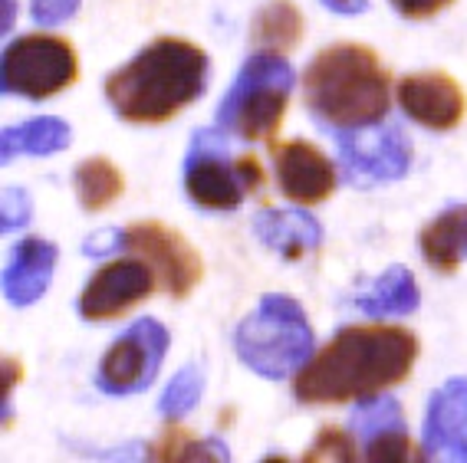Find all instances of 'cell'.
<instances>
[{
  "instance_id": "1",
  "label": "cell",
  "mask_w": 467,
  "mask_h": 463,
  "mask_svg": "<svg viewBox=\"0 0 467 463\" xmlns=\"http://www.w3.org/2000/svg\"><path fill=\"white\" fill-rule=\"evenodd\" d=\"M418 339L401 325H346L293 378L303 405H359L409 378Z\"/></svg>"
},
{
  "instance_id": "2",
  "label": "cell",
  "mask_w": 467,
  "mask_h": 463,
  "mask_svg": "<svg viewBox=\"0 0 467 463\" xmlns=\"http://www.w3.org/2000/svg\"><path fill=\"white\" fill-rule=\"evenodd\" d=\"M208 86V57L178 36H161L106 79V99L132 125H161Z\"/></svg>"
},
{
  "instance_id": "3",
  "label": "cell",
  "mask_w": 467,
  "mask_h": 463,
  "mask_svg": "<svg viewBox=\"0 0 467 463\" xmlns=\"http://www.w3.org/2000/svg\"><path fill=\"white\" fill-rule=\"evenodd\" d=\"M303 96L309 112L333 132L368 129L389 112V73L368 46L336 43L306 67Z\"/></svg>"
},
{
  "instance_id": "4",
  "label": "cell",
  "mask_w": 467,
  "mask_h": 463,
  "mask_svg": "<svg viewBox=\"0 0 467 463\" xmlns=\"http://www.w3.org/2000/svg\"><path fill=\"white\" fill-rule=\"evenodd\" d=\"M313 325L300 303L284 293H270L260 299L247 319H241L234 332V348L241 362L257 372L260 378L284 381L300 375L313 358Z\"/></svg>"
},
{
  "instance_id": "5",
  "label": "cell",
  "mask_w": 467,
  "mask_h": 463,
  "mask_svg": "<svg viewBox=\"0 0 467 463\" xmlns=\"http://www.w3.org/2000/svg\"><path fill=\"white\" fill-rule=\"evenodd\" d=\"M296 73L284 57L257 53L244 63L234 86L217 106V129L241 135L244 141H270L284 122Z\"/></svg>"
},
{
  "instance_id": "6",
  "label": "cell",
  "mask_w": 467,
  "mask_h": 463,
  "mask_svg": "<svg viewBox=\"0 0 467 463\" xmlns=\"http://www.w3.org/2000/svg\"><path fill=\"white\" fill-rule=\"evenodd\" d=\"M264 184L257 158L231 155L221 129L194 132L192 149L184 158V190L192 204L204 211H234L247 194Z\"/></svg>"
},
{
  "instance_id": "7",
  "label": "cell",
  "mask_w": 467,
  "mask_h": 463,
  "mask_svg": "<svg viewBox=\"0 0 467 463\" xmlns=\"http://www.w3.org/2000/svg\"><path fill=\"white\" fill-rule=\"evenodd\" d=\"M79 63L67 40L57 36H20L4 50L0 86L10 96L24 99H50L73 86Z\"/></svg>"
},
{
  "instance_id": "8",
  "label": "cell",
  "mask_w": 467,
  "mask_h": 463,
  "mask_svg": "<svg viewBox=\"0 0 467 463\" xmlns=\"http://www.w3.org/2000/svg\"><path fill=\"white\" fill-rule=\"evenodd\" d=\"M168 355V329L159 319H139L112 345L96 372V385L106 395H139L159 378Z\"/></svg>"
},
{
  "instance_id": "9",
  "label": "cell",
  "mask_w": 467,
  "mask_h": 463,
  "mask_svg": "<svg viewBox=\"0 0 467 463\" xmlns=\"http://www.w3.org/2000/svg\"><path fill=\"white\" fill-rule=\"evenodd\" d=\"M336 145L342 171L359 188L399 181L411 165V141L395 122L336 132Z\"/></svg>"
},
{
  "instance_id": "10",
  "label": "cell",
  "mask_w": 467,
  "mask_h": 463,
  "mask_svg": "<svg viewBox=\"0 0 467 463\" xmlns=\"http://www.w3.org/2000/svg\"><path fill=\"white\" fill-rule=\"evenodd\" d=\"M126 250L155 270L168 296L184 299L201 283V257L182 233L159 221H139L126 231Z\"/></svg>"
},
{
  "instance_id": "11",
  "label": "cell",
  "mask_w": 467,
  "mask_h": 463,
  "mask_svg": "<svg viewBox=\"0 0 467 463\" xmlns=\"http://www.w3.org/2000/svg\"><path fill=\"white\" fill-rule=\"evenodd\" d=\"M155 270L145 260L126 257L112 260L86 283L83 296H79V315L89 323H106L116 315L129 313L132 306L145 303L155 293Z\"/></svg>"
},
{
  "instance_id": "12",
  "label": "cell",
  "mask_w": 467,
  "mask_h": 463,
  "mask_svg": "<svg viewBox=\"0 0 467 463\" xmlns=\"http://www.w3.org/2000/svg\"><path fill=\"white\" fill-rule=\"evenodd\" d=\"M425 463H467V378H451L428 401L421 424Z\"/></svg>"
},
{
  "instance_id": "13",
  "label": "cell",
  "mask_w": 467,
  "mask_h": 463,
  "mask_svg": "<svg viewBox=\"0 0 467 463\" xmlns=\"http://www.w3.org/2000/svg\"><path fill=\"white\" fill-rule=\"evenodd\" d=\"M399 106L411 122L448 132L464 118V89L448 73H415L399 83Z\"/></svg>"
},
{
  "instance_id": "14",
  "label": "cell",
  "mask_w": 467,
  "mask_h": 463,
  "mask_svg": "<svg viewBox=\"0 0 467 463\" xmlns=\"http://www.w3.org/2000/svg\"><path fill=\"white\" fill-rule=\"evenodd\" d=\"M276 184L293 204H319L333 194L336 168L333 161L309 141H284L274 145Z\"/></svg>"
},
{
  "instance_id": "15",
  "label": "cell",
  "mask_w": 467,
  "mask_h": 463,
  "mask_svg": "<svg viewBox=\"0 0 467 463\" xmlns=\"http://www.w3.org/2000/svg\"><path fill=\"white\" fill-rule=\"evenodd\" d=\"M57 270V247L43 237H26L14 250V260L4 270V296L14 306H30L47 293Z\"/></svg>"
},
{
  "instance_id": "16",
  "label": "cell",
  "mask_w": 467,
  "mask_h": 463,
  "mask_svg": "<svg viewBox=\"0 0 467 463\" xmlns=\"http://www.w3.org/2000/svg\"><path fill=\"white\" fill-rule=\"evenodd\" d=\"M254 231L270 250H276L286 260H300L323 243L319 221L300 207H264L254 217Z\"/></svg>"
},
{
  "instance_id": "17",
  "label": "cell",
  "mask_w": 467,
  "mask_h": 463,
  "mask_svg": "<svg viewBox=\"0 0 467 463\" xmlns=\"http://www.w3.org/2000/svg\"><path fill=\"white\" fill-rule=\"evenodd\" d=\"M418 247L431 270L454 273L467 260V204H451L434 221H428Z\"/></svg>"
},
{
  "instance_id": "18",
  "label": "cell",
  "mask_w": 467,
  "mask_h": 463,
  "mask_svg": "<svg viewBox=\"0 0 467 463\" xmlns=\"http://www.w3.org/2000/svg\"><path fill=\"white\" fill-rule=\"evenodd\" d=\"M418 303H421V293H418L415 276L405 266H389L379 280H372L366 290L356 293V309H362L366 315H376V319L415 313Z\"/></svg>"
},
{
  "instance_id": "19",
  "label": "cell",
  "mask_w": 467,
  "mask_h": 463,
  "mask_svg": "<svg viewBox=\"0 0 467 463\" xmlns=\"http://www.w3.org/2000/svg\"><path fill=\"white\" fill-rule=\"evenodd\" d=\"M149 463H231V450L221 437H194L182 427H168L151 447Z\"/></svg>"
},
{
  "instance_id": "20",
  "label": "cell",
  "mask_w": 467,
  "mask_h": 463,
  "mask_svg": "<svg viewBox=\"0 0 467 463\" xmlns=\"http://www.w3.org/2000/svg\"><path fill=\"white\" fill-rule=\"evenodd\" d=\"M69 145V125L63 118L43 116L4 132V161L17 155H53Z\"/></svg>"
},
{
  "instance_id": "21",
  "label": "cell",
  "mask_w": 467,
  "mask_h": 463,
  "mask_svg": "<svg viewBox=\"0 0 467 463\" xmlns=\"http://www.w3.org/2000/svg\"><path fill=\"white\" fill-rule=\"evenodd\" d=\"M73 184L86 211H102L122 194V171L109 158H86L76 165Z\"/></svg>"
},
{
  "instance_id": "22",
  "label": "cell",
  "mask_w": 467,
  "mask_h": 463,
  "mask_svg": "<svg viewBox=\"0 0 467 463\" xmlns=\"http://www.w3.org/2000/svg\"><path fill=\"white\" fill-rule=\"evenodd\" d=\"M300 10L293 7L290 0H274L257 14L251 36L257 46H264V53H276L290 50L293 43L300 40Z\"/></svg>"
},
{
  "instance_id": "23",
  "label": "cell",
  "mask_w": 467,
  "mask_h": 463,
  "mask_svg": "<svg viewBox=\"0 0 467 463\" xmlns=\"http://www.w3.org/2000/svg\"><path fill=\"white\" fill-rule=\"evenodd\" d=\"M201 395H204V375H201L198 365H184L182 372L165 385V391H161V397H159L161 417H165L168 424L182 421L184 414L194 411Z\"/></svg>"
},
{
  "instance_id": "24",
  "label": "cell",
  "mask_w": 467,
  "mask_h": 463,
  "mask_svg": "<svg viewBox=\"0 0 467 463\" xmlns=\"http://www.w3.org/2000/svg\"><path fill=\"white\" fill-rule=\"evenodd\" d=\"M349 427L352 434H359L362 440L376 437L382 430H395V427H405V417H401V405L395 397H368V401H359V405L352 407V417H349Z\"/></svg>"
},
{
  "instance_id": "25",
  "label": "cell",
  "mask_w": 467,
  "mask_h": 463,
  "mask_svg": "<svg viewBox=\"0 0 467 463\" xmlns=\"http://www.w3.org/2000/svg\"><path fill=\"white\" fill-rule=\"evenodd\" d=\"M366 463H425V454L411 444L409 430H382L366 440Z\"/></svg>"
},
{
  "instance_id": "26",
  "label": "cell",
  "mask_w": 467,
  "mask_h": 463,
  "mask_svg": "<svg viewBox=\"0 0 467 463\" xmlns=\"http://www.w3.org/2000/svg\"><path fill=\"white\" fill-rule=\"evenodd\" d=\"M300 463H356V444L342 427H323Z\"/></svg>"
},
{
  "instance_id": "27",
  "label": "cell",
  "mask_w": 467,
  "mask_h": 463,
  "mask_svg": "<svg viewBox=\"0 0 467 463\" xmlns=\"http://www.w3.org/2000/svg\"><path fill=\"white\" fill-rule=\"evenodd\" d=\"M26 221H30V201H26V190L7 188L4 190V217H0L4 233L20 231V227H26Z\"/></svg>"
},
{
  "instance_id": "28",
  "label": "cell",
  "mask_w": 467,
  "mask_h": 463,
  "mask_svg": "<svg viewBox=\"0 0 467 463\" xmlns=\"http://www.w3.org/2000/svg\"><path fill=\"white\" fill-rule=\"evenodd\" d=\"M79 10V0H34V20L43 26H57Z\"/></svg>"
},
{
  "instance_id": "29",
  "label": "cell",
  "mask_w": 467,
  "mask_h": 463,
  "mask_svg": "<svg viewBox=\"0 0 467 463\" xmlns=\"http://www.w3.org/2000/svg\"><path fill=\"white\" fill-rule=\"evenodd\" d=\"M454 0H392V7L399 10V14H405V17L411 20H425V17H434L438 10L451 7Z\"/></svg>"
},
{
  "instance_id": "30",
  "label": "cell",
  "mask_w": 467,
  "mask_h": 463,
  "mask_svg": "<svg viewBox=\"0 0 467 463\" xmlns=\"http://www.w3.org/2000/svg\"><path fill=\"white\" fill-rule=\"evenodd\" d=\"M119 247H126V233H119V231L96 233V237H89V241L83 243L86 257H106V253H116Z\"/></svg>"
},
{
  "instance_id": "31",
  "label": "cell",
  "mask_w": 467,
  "mask_h": 463,
  "mask_svg": "<svg viewBox=\"0 0 467 463\" xmlns=\"http://www.w3.org/2000/svg\"><path fill=\"white\" fill-rule=\"evenodd\" d=\"M20 381V362L17 358H4V424H10V391Z\"/></svg>"
},
{
  "instance_id": "32",
  "label": "cell",
  "mask_w": 467,
  "mask_h": 463,
  "mask_svg": "<svg viewBox=\"0 0 467 463\" xmlns=\"http://www.w3.org/2000/svg\"><path fill=\"white\" fill-rule=\"evenodd\" d=\"M326 7L336 10V14H362V10L368 7V0H323Z\"/></svg>"
},
{
  "instance_id": "33",
  "label": "cell",
  "mask_w": 467,
  "mask_h": 463,
  "mask_svg": "<svg viewBox=\"0 0 467 463\" xmlns=\"http://www.w3.org/2000/svg\"><path fill=\"white\" fill-rule=\"evenodd\" d=\"M14 14H17V4H14V0H4V30L14 26Z\"/></svg>"
},
{
  "instance_id": "34",
  "label": "cell",
  "mask_w": 467,
  "mask_h": 463,
  "mask_svg": "<svg viewBox=\"0 0 467 463\" xmlns=\"http://www.w3.org/2000/svg\"><path fill=\"white\" fill-rule=\"evenodd\" d=\"M260 463H293V460H286L284 454H270V457H264Z\"/></svg>"
}]
</instances>
